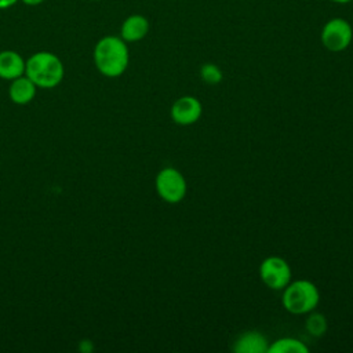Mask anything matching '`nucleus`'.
Listing matches in <instances>:
<instances>
[{"instance_id":"nucleus-1","label":"nucleus","mask_w":353,"mask_h":353,"mask_svg":"<svg viewBox=\"0 0 353 353\" xmlns=\"http://www.w3.org/2000/svg\"><path fill=\"white\" fill-rule=\"evenodd\" d=\"M94 65L105 77L121 76L130 63V51L127 43L114 34L101 37L92 51Z\"/></svg>"},{"instance_id":"nucleus-2","label":"nucleus","mask_w":353,"mask_h":353,"mask_svg":"<svg viewBox=\"0 0 353 353\" xmlns=\"http://www.w3.org/2000/svg\"><path fill=\"white\" fill-rule=\"evenodd\" d=\"M25 76H28L37 88H54L65 76V68L61 58L51 51H37L25 62Z\"/></svg>"},{"instance_id":"nucleus-3","label":"nucleus","mask_w":353,"mask_h":353,"mask_svg":"<svg viewBox=\"0 0 353 353\" xmlns=\"http://www.w3.org/2000/svg\"><path fill=\"white\" fill-rule=\"evenodd\" d=\"M283 306L292 314H306L314 310L320 302V292L310 280H291L283 288Z\"/></svg>"},{"instance_id":"nucleus-4","label":"nucleus","mask_w":353,"mask_h":353,"mask_svg":"<svg viewBox=\"0 0 353 353\" xmlns=\"http://www.w3.org/2000/svg\"><path fill=\"white\" fill-rule=\"evenodd\" d=\"M154 188L160 199L170 204L181 203L188 192L186 179L175 167L161 168L156 175Z\"/></svg>"},{"instance_id":"nucleus-5","label":"nucleus","mask_w":353,"mask_h":353,"mask_svg":"<svg viewBox=\"0 0 353 353\" xmlns=\"http://www.w3.org/2000/svg\"><path fill=\"white\" fill-rule=\"evenodd\" d=\"M353 40V28L345 18L335 17L328 19L320 32L323 47L331 52L345 51Z\"/></svg>"},{"instance_id":"nucleus-6","label":"nucleus","mask_w":353,"mask_h":353,"mask_svg":"<svg viewBox=\"0 0 353 353\" xmlns=\"http://www.w3.org/2000/svg\"><path fill=\"white\" fill-rule=\"evenodd\" d=\"M259 277L266 287L274 291H281L292 277L288 262L277 255L265 258L259 265Z\"/></svg>"},{"instance_id":"nucleus-7","label":"nucleus","mask_w":353,"mask_h":353,"mask_svg":"<svg viewBox=\"0 0 353 353\" xmlns=\"http://www.w3.org/2000/svg\"><path fill=\"white\" fill-rule=\"evenodd\" d=\"M171 119L179 125H192L203 114L201 102L192 95L178 98L171 106Z\"/></svg>"},{"instance_id":"nucleus-8","label":"nucleus","mask_w":353,"mask_h":353,"mask_svg":"<svg viewBox=\"0 0 353 353\" xmlns=\"http://www.w3.org/2000/svg\"><path fill=\"white\" fill-rule=\"evenodd\" d=\"M150 23L149 19L142 14H131L128 15L120 26V37L128 43H137L146 37L149 33Z\"/></svg>"},{"instance_id":"nucleus-9","label":"nucleus","mask_w":353,"mask_h":353,"mask_svg":"<svg viewBox=\"0 0 353 353\" xmlns=\"http://www.w3.org/2000/svg\"><path fill=\"white\" fill-rule=\"evenodd\" d=\"M269 342L259 331H245L240 334L233 342V352L236 353H268Z\"/></svg>"},{"instance_id":"nucleus-10","label":"nucleus","mask_w":353,"mask_h":353,"mask_svg":"<svg viewBox=\"0 0 353 353\" xmlns=\"http://www.w3.org/2000/svg\"><path fill=\"white\" fill-rule=\"evenodd\" d=\"M25 62L26 59L14 50L0 51V79L11 81L25 74Z\"/></svg>"},{"instance_id":"nucleus-11","label":"nucleus","mask_w":353,"mask_h":353,"mask_svg":"<svg viewBox=\"0 0 353 353\" xmlns=\"http://www.w3.org/2000/svg\"><path fill=\"white\" fill-rule=\"evenodd\" d=\"M36 84L25 74L10 81L8 97L15 105H28L36 97Z\"/></svg>"},{"instance_id":"nucleus-12","label":"nucleus","mask_w":353,"mask_h":353,"mask_svg":"<svg viewBox=\"0 0 353 353\" xmlns=\"http://www.w3.org/2000/svg\"><path fill=\"white\" fill-rule=\"evenodd\" d=\"M268 353H309V347L296 338L285 336L269 345Z\"/></svg>"},{"instance_id":"nucleus-13","label":"nucleus","mask_w":353,"mask_h":353,"mask_svg":"<svg viewBox=\"0 0 353 353\" xmlns=\"http://www.w3.org/2000/svg\"><path fill=\"white\" fill-rule=\"evenodd\" d=\"M306 330L312 336H321L327 331V319L324 314L319 312H309V316L306 319Z\"/></svg>"},{"instance_id":"nucleus-14","label":"nucleus","mask_w":353,"mask_h":353,"mask_svg":"<svg viewBox=\"0 0 353 353\" xmlns=\"http://www.w3.org/2000/svg\"><path fill=\"white\" fill-rule=\"evenodd\" d=\"M199 74H200V79L205 83V84H210V85H216L222 81L223 79V72L222 69L212 63V62H205L200 66V70H199Z\"/></svg>"},{"instance_id":"nucleus-15","label":"nucleus","mask_w":353,"mask_h":353,"mask_svg":"<svg viewBox=\"0 0 353 353\" xmlns=\"http://www.w3.org/2000/svg\"><path fill=\"white\" fill-rule=\"evenodd\" d=\"M19 0H0V10H8L15 6Z\"/></svg>"},{"instance_id":"nucleus-16","label":"nucleus","mask_w":353,"mask_h":353,"mask_svg":"<svg viewBox=\"0 0 353 353\" xmlns=\"http://www.w3.org/2000/svg\"><path fill=\"white\" fill-rule=\"evenodd\" d=\"M19 1H22V3L26 4V6H39V4H41L44 0H19Z\"/></svg>"},{"instance_id":"nucleus-17","label":"nucleus","mask_w":353,"mask_h":353,"mask_svg":"<svg viewBox=\"0 0 353 353\" xmlns=\"http://www.w3.org/2000/svg\"><path fill=\"white\" fill-rule=\"evenodd\" d=\"M330 1H332L335 4H347V3H350L353 0H330Z\"/></svg>"},{"instance_id":"nucleus-18","label":"nucleus","mask_w":353,"mask_h":353,"mask_svg":"<svg viewBox=\"0 0 353 353\" xmlns=\"http://www.w3.org/2000/svg\"><path fill=\"white\" fill-rule=\"evenodd\" d=\"M90 1H99V0H90Z\"/></svg>"}]
</instances>
